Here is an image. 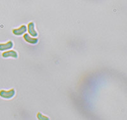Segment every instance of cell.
Here are the masks:
<instances>
[{
    "label": "cell",
    "mask_w": 127,
    "mask_h": 120,
    "mask_svg": "<svg viewBox=\"0 0 127 120\" xmlns=\"http://www.w3.org/2000/svg\"><path fill=\"white\" fill-rule=\"evenodd\" d=\"M15 91L13 89L9 90V91H4V90L0 91V96L2 98H6V99L12 98L15 95Z\"/></svg>",
    "instance_id": "1"
},
{
    "label": "cell",
    "mask_w": 127,
    "mask_h": 120,
    "mask_svg": "<svg viewBox=\"0 0 127 120\" xmlns=\"http://www.w3.org/2000/svg\"><path fill=\"white\" fill-rule=\"evenodd\" d=\"M26 30H27V27L26 26H22L19 29H13V33L16 36H20V35L25 33L26 32Z\"/></svg>",
    "instance_id": "2"
},
{
    "label": "cell",
    "mask_w": 127,
    "mask_h": 120,
    "mask_svg": "<svg viewBox=\"0 0 127 120\" xmlns=\"http://www.w3.org/2000/svg\"><path fill=\"white\" fill-rule=\"evenodd\" d=\"M28 30H29V34L32 36L36 37L38 36V33L34 29V24L33 22H31V23L29 24V25H28Z\"/></svg>",
    "instance_id": "3"
},
{
    "label": "cell",
    "mask_w": 127,
    "mask_h": 120,
    "mask_svg": "<svg viewBox=\"0 0 127 120\" xmlns=\"http://www.w3.org/2000/svg\"><path fill=\"white\" fill-rule=\"evenodd\" d=\"M2 56L4 58H8V57H13V58L17 59L18 57L17 53L15 51H8V52H4L2 54Z\"/></svg>",
    "instance_id": "4"
},
{
    "label": "cell",
    "mask_w": 127,
    "mask_h": 120,
    "mask_svg": "<svg viewBox=\"0 0 127 120\" xmlns=\"http://www.w3.org/2000/svg\"><path fill=\"white\" fill-rule=\"evenodd\" d=\"M13 44L12 41H8L6 44H0V51H5L13 48Z\"/></svg>",
    "instance_id": "5"
},
{
    "label": "cell",
    "mask_w": 127,
    "mask_h": 120,
    "mask_svg": "<svg viewBox=\"0 0 127 120\" xmlns=\"http://www.w3.org/2000/svg\"><path fill=\"white\" fill-rule=\"evenodd\" d=\"M24 39L27 42L31 44H36L38 43V39L37 38H31L30 36H29V34H26L24 36Z\"/></svg>",
    "instance_id": "6"
},
{
    "label": "cell",
    "mask_w": 127,
    "mask_h": 120,
    "mask_svg": "<svg viewBox=\"0 0 127 120\" xmlns=\"http://www.w3.org/2000/svg\"><path fill=\"white\" fill-rule=\"evenodd\" d=\"M37 117H38V118L39 119V120H48V118L43 116L41 113H38V115H37Z\"/></svg>",
    "instance_id": "7"
}]
</instances>
